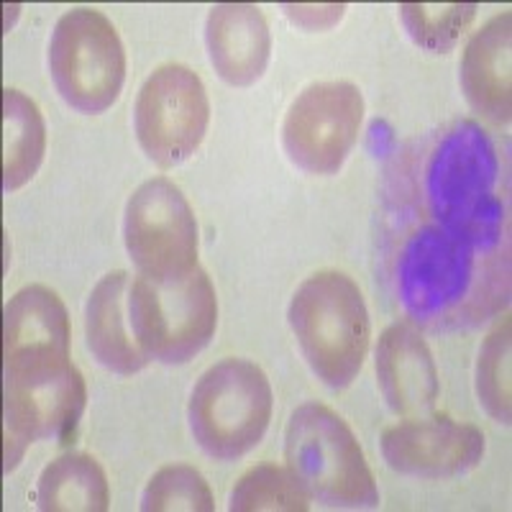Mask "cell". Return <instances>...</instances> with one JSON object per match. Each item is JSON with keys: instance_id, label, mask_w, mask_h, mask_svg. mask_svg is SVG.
<instances>
[{"instance_id": "4", "label": "cell", "mask_w": 512, "mask_h": 512, "mask_svg": "<svg viewBox=\"0 0 512 512\" xmlns=\"http://www.w3.org/2000/svg\"><path fill=\"white\" fill-rule=\"evenodd\" d=\"M272 405V384L254 361H218L192 387L187 405L192 438L213 459H241L267 433Z\"/></svg>"}, {"instance_id": "7", "label": "cell", "mask_w": 512, "mask_h": 512, "mask_svg": "<svg viewBox=\"0 0 512 512\" xmlns=\"http://www.w3.org/2000/svg\"><path fill=\"white\" fill-rule=\"evenodd\" d=\"M123 241L141 277L180 280L198 267V221L175 182L154 177L126 203Z\"/></svg>"}, {"instance_id": "20", "label": "cell", "mask_w": 512, "mask_h": 512, "mask_svg": "<svg viewBox=\"0 0 512 512\" xmlns=\"http://www.w3.org/2000/svg\"><path fill=\"white\" fill-rule=\"evenodd\" d=\"M213 507L216 505L205 477L187 464L162 466L141 495L144 512H210Z\"/></svg>"}, {"instance_id": "10", "label": "cell", "mask_w": 512, "mask_h": 512, "mask_svg": "<svg viewBox=\"0 0 512 512\" xmlns=\"http://www.w3.org/2000/svg\"><path fill=\"white\" fill-rule=\"evenodd\" d=\"M484 433L477 425L446 415L408 418L382 433V456L390 469L408 477L446 479L472 472L484 456Z\"/></svg>"}, {"instance_id": "14", "label": "cell", "mask_w": 512, "mask_h": 512, "mask_svg": "<svg viewBox=\"0 0 512 512\" xmlns=\"http://www.w3.org/2000/svg\"><path fill=\"white\" fill-rule=\"evenodd\" d=\"M88 349L108 372L128 377L149 364V356L136 341L128 318V274L111 272L93 287L85 305Z\"/></svg>"}, {"instance_id": "3", "label": "cell", "mask_w": 512, "mask_h": 512, "mask_svg": "<svg viewBox=\"0 0 512 512\" xmlns=\"http://www.w3.org/2000/svg\"><path fill=\"white\" fill-rule=\"evenodd\" d=\"M287 469L313 500L333 510H372L379 489L346 420L320 402L292 410L285 431Z\"/></svg>"}, {"instance_id": "17", "label": "cell", "mask_w": 512, "mask_h": 512, "mask_svg": "<svg viewBox=\"0 0 512 512\" xmlns=\"http://www.w3.org/2000/svg\"><path fill=\"white\" fill-rule=\"evenodd\" d=\"M231 512H305L310 510V495L300 479L282 466L259 464L236 482L228 500Z\"/></svg>"}, {"instance_id": "15", "label": "cell", "mask_w": 512, "mask_h": 512, "mask_svg": "<svg viewBox=\"0 0 512 512\" xmlns=\"http://www.w3.org/2000/svg\"><path fill=\"white\" fill-rule=\"evenodd\" d=\"M36 505L44 512H105L111 489L103 466L77 451L59 456L39 474Z\"/></svg>"}, {"instance_id": "12", "label": "cell", "mask_w": 512, "mask_h": 512, "mask_svg": "<svg viewBox=\"0 0 512 512\" xmlns=\"http://www.w3.org/2000/svg\"><path fill=\"white\" fill-rule=\"evenodd\" d=\"M205 44L218 75L233 88H249L267 70L272 34L267 18L256 6L221 3L208 13Z\"/></svg>"}, {"instance_id": "18", "label": "cell", "mask_w": 512, "mask_h": 512, "mask_svg": "<svg viewBox=\"0 0 512 512\" xmlns=\"http://www.w3.org/2000/svg\"><path fill=\"white\" fill-rule=\"evenodd\" d=\"M477 16L474 3H402L400 18L410 39L428 52H451Z\"/></svg>"}, {"instance_id": "6", "label": "cell", "mask_w": 512, "mask_h": 512, "mask_svg": "<svg viewBox=\"0 0 512 512\" xmlns=\"http://www.w3.org/2000/svg\"><path fill=\"white\" fill-rule=\"evenodd\" d=\"M49 75L70 108L103 113L118 100L126 80V54L116 26L95 8H72L49 39Z\"/></svg>"}, {"instance_id": "8", "label": "cell", "mask_w": 512, "mask_h": 512, "mask_svg": "<svg viewBox=\"0 0 512 512\" xmlns=\"http://www.w3.org/2000/svg\"><path fill=\"white\" fill-rule=\"evenodd\" d=\"M210 123L205 85L185 64H162L136 95L134 131L144 154L159 167L187 162Z\"/></svg>"}, {"instance_id": "9", "label": "cell", "mask_w": 512, "mask_h": 512, "mask_svg": "<svg viewBox=\"0 0 512 512\" xmlns=\"http://www.w3.org/2000/svg\"><path fill=\"white\" fill-rule=\"evenodd\" d=\"M364 123V95L354 82H315L292 100L282 123V144L308 175H336Z\"/></svg>"}, {"instance_id": "1", "label": "cell", "mask_w": 512, "mask_h": 512, "mask_svg": "<svg viewBox=\"0 0 512 512\" xmlns=\"http://www.w3.org/2000/svg\"><path fill=\"white\" fill-rule=\"evenodd\" d=\"M379 259L392 297L415 326L472 331L512 292L507 149L472 118L413 136L387 162Z\"/></svg>"}, {"instance_id": "19", "label": "cell", "mask_w": 512, "mask_h": 512, "mask_svg": "<svg viewBox=\"0 0 512 512\" xmlns=\"http://www.w3.org/2000/svg\"><path fill=\"white\" fill-rule=\"evenodd\" d=\"M510 318H502L479 349L477 397L497 423L510 425Z\"/></svg>"}, {"instance_id": "5", "label": "cell", "mask_w": 512, "mask_h": 512, "mask_svg": "<svg viewBox=\"0 0 512 512\" xmlns=\"http://www.w3.org/2000/svg\"><path fill=\"white\" fill-rule=\"evenodd\" d=\"M128 318L149 359L185 364L216 333V290L200 267L169 282L136 277L128 285Z\"/></svg>"}, {"instance_id": "11", "label": "cell", "mask_w": 512, "mask_h": 512, "mask_svg": "<svg viewBox=\"0 0 512 512\" xmlns=\"http://www.w3.org/2000/svg\"><path fill=\"white\" fill-rule=\"evenodd\" d=\"M377 379L392 413L420 418L438 400V369L413 320H397L379 336Z\"/></svg>"}, {"instance_id": "2", "label": "cell", "mask_w": 512, "mask_h": 512, "mask_svg": "<svg viewBox=\"0 0 512 512\" xmlns=\"http://www.w3.org/2000/svg\"><path fill=\"white\" fill-rule=\"evenodd\" d=\"M290 328L315 377L344 390L359 377L372 323L359 285L344 272H315L290 300Z\"/></svg>"}, {"instance_id": "16", "label": "cell", "mask_w": 512, "mask_h": 512, "mask_svg": "<svg viewBox=\"0 0 512 512\" xmlns=\"http://www.w3.org/2000/svg\"><path fill=\"white\" fill-rule=\"evenodd\" d=\"M47 152V126L39 105L18 90L3 93V190L24 187Z\"/></svg>"}, {"instance_id": "13", "label": "cell", "mask_w": 512, "mask_h": 512, "mask_svg": "<svg viewBox=\"0 0 512 512\" xmlns=\"http://www.w3.org/2000/svg\"><path fill=\"white\" fill-rule=\"evenodd\" d=\"M512 16L500 13L469 39L461 59V88L474 111L495 123L510 121Z\"/></svg>"}, {"instance_id": "21", "label": "cell", "mask_w": 512, "mask_h": 512, "mask_svg": "<svg viewBox=\"0 0 512 512\" xmlns=\"http://www.w3.org/2000/svg\"><path fill=\"white\" fill-rule=\"evenodd\" d=\"M285 11L295 24L310 31H320L331 29L336 21H341L346 6H285Z\"/></svg>"}]
</instances>
